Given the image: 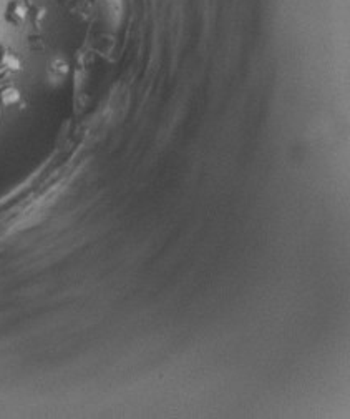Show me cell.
<instances>
[{
	"instance_id": "cell-1",
	"label": "cell",
	"mask_w": 350,
	"mask_h": 419,
	"mask_svg": "<svg viewBox=\"0 0 350 419\" xmlns=\"http://www.w3.org/2000/svg\"><path fill=\"white\" fill-rule=\"evenodd\" d=\"M20 67V58L15 55V53H12L10 50H7L6 47H2L0 45V78L7 77V75L19 72Z\"/></svg>"
},
{
	"instance_id": "cell-2",
	"label": "cell",
	"mask_w": 350,
	"mask_h": 419,
	"mask_svg": "<svg viewBox=\"0 0 350 419\" xmlns=\"http://www.w3.org/2000/svg\"><path fill=\"white\" fill-rule=\"evenodd\" d=\"M27 19V7L20 0H12L6 8V20L12 25H22Z\"/></svg>"
},
{
	"instance_id": "cell-3",
	"label": "cell",
	"mask_w": 350,
	"mask_h": 419,
	"mask_svg": "<svg viewBox=\"0 0 350 419\" xmlns=\"http://www.w3.org/2000/svg\"><path fill=\"white\" fill-rule=\"evenodd\" d=\"M20 102V92L15 87L7 85L0 89V107H12Z\"/></svg>"
}]
</instances>
